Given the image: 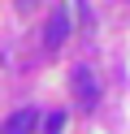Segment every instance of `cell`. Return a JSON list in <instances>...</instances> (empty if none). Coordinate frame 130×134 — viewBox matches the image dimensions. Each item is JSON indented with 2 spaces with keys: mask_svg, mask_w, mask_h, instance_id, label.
Listing matches in <instances>:
<instances>
[{
  "mask_svg": "<svg viewBox=\"0 0 130 134\" xmlns=\"http://www.w3.org/2000/svg\"><path fill=\"white\" fill-rule=\"evenodd\" d=\"M74 95H78V108H95V99H100V87H95V74L87 69V65H78L74 69Z\"/></svg>",
  "mask_w": 130,
  "mask_h": 134,
  "instance_id": "6da1fadb",
  "label": "cell"
},
{
  "mask_svg": "<svg viewBox=\"0 0 130 134\" xmlns=\"http://www.w3.org/2000/svg\"><path fill=\"white\" fill-rule=\"evenodd\" d=\"M65 39H69V13H65V9H52L48 26H43V48H48V52H56Z\"/></svg>",
  "mask_w": 130,
  "mask_h": 134,
  "instance_id": "7a4b0ae2",
  "label": "cell"
},
{
  "mask_svg": "<svg viewBox=\"0 0 130 134\" xmlns=\"http://www.w3.org/2000/svg\"><path fill=\"white\" fill-rule=\"evenodd\" d=\"M35 125H39V113H35V108H17V113L9 117L0 130H4V134H30Z\"/></svg>",
  "mask_w": 130,
  "mask_h": 134,
  "instance_id": "3957f363",
  "label": "cell"
},
{
  "mask_svg": "<svg viewBox=\"0 0 130 134\" xmlns=\"http://www.w3.org/2000/svg\"><path fill=\"white\" fill-rule=\"evenodd\" d=\"M65 130V113H48L43 117V134H61Z\"/></svg>",
  "mask_w": 130,
  "mask_h": 134,
  "instance_id": "277c9868",
  "label": "cell"
},
{
  "mask_svg": "<svg viewBox=\"0 0 130 134\" xmlns=\"http://www.w3.org/2000/svg\"><path fill=\"white\" fill-rule=\"evenodd\" d=\"M13 4H17V9H22V13H30L35 4H39V0H13Z\"/></svg>",
  "mask_w": 130,
  "mask_h": 134,
  "instance_id": "5b68a950",
  "label": "cell"
}]
</instances>
